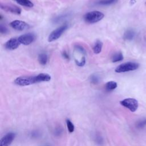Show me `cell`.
Segmentation results:
<instances>
[{
	"instance_id": "d6986e66",
	"label": "cell",
	"mask_w": 146,
	"mask_h": 146,
	"mask_svg": "<svg viewBox=\"0 0 146 146\" xmlns=\"http://www.w3.org/2000/svg\"><path fill=\"white\" fill-rule=\"evenodd\" d=\"M66 125H67V129H68V132L70 133H72L75 129V127H74V125L72 123V122L70 120L67 119L66 120Z\"/></svg>"
},
{
	"instance_id": "4fadbf2b",
	"label": "cell",
	"mask_w": 146,
	"mask_h": 146,
	"mask_svg": "<svg viewBox=\"0 0 146 146\" xmlns=\"http://www.w3.org/2000/svg\"><path fill=\"white\" fill-rule=\"evenodd\" d=\"M102 47H103V43L99 40H97L94 44V46L93 47L94 52L95 54H99L102 51Z\"/></svg>"
},
{
	"instance_id": "ac0fdd59",
	"label": "cell",
	"mask_w": 146,
	"mask_h": 146,
	"mask_svg": "<svg viewBox=\"0 0 146 146\" xmlns=\"http://www.w3.org/2000/svg\"><path fill=\"white\" fill-rule=\"evenodd\" d=\"M146 125V119L143 118L139 120L136 123V127L137 128L141 129L145 127Z\"/></svg>"
},
{
	"instance_id": "603a6c76",
	"label": "cell",
	"mask_w": 146,
	"mask_h": 146,
	"mask_svg": "<svg viewBox=\"0 0 146 146\" xmlns=\"http://www.w3.org/2000/svg\"><path fill=\"white\" fill-rule=\"evenodd\" d=\"M0 31H1V33H2V34H6L7 32V29L6 27H5V26H2V25H1L0 26Z\"/></svg>"
},
{
	"instance_id": "2e32d148",
	"label": "cell",
	"mask_w": 146,
	"mask_h": 146,
	"mask_svg": "<svg viewBox=\"0 0 146 146\" xmlns=\"http://www.w3.org/2000/svg\"><path fill=\"white\" fill-rule=\"evenodd\" d=\"M48 60L47 55L45 53H41L38 55V61L42 65H46Z\"/></svg>"
},
{
	"instance_id": "8992f818",
	"label": "cell",
	"mask_w": 146,
	"mask_h": 146,
	"mask_svg": "<svg viewBox=\"0 0 146 146\" xmlns=\"http://www.w3.org/2000/svg\"><path fill=\"white\" fill-rule=\"evenodd\" d=\"M21 44L24 45H29L35 41L36 39V36L34 34L29 33L21 35L18 38Z\"/></svg>"
},
{
	"instance_id": "52a82bcc",
	"label": "cell",
	"mask_w": 146,
	"mask_h": 146,
	"mask_svg": "<svg viewBox=\"0 0 146 146\" xmlns=\"http://www.w3.org/2000/svg\"><path fill=\"white\" fill-rule=\"evenodd\" d=\"M10 25L14 29L19 31H23L30 28L29 24L20 20H14L10 22Z\"/></svg>"
},
{
	"instance_id": "5bb4252c",
	"label": "cell",
	"mask_w": 146,
	"mask_h": 146,
	"mask_svg": "<svg viewBox=\"0 0 146 146\" xmlns=\"http://www.w3.org/2000/svg\"><path fill=\"white\" fill-rule=\"evenodd\" d=\"M21 6L27 7H33L34 6L33 3L30 0H14Z\"/></svg>"
},
{
	"instance_id": "cb8c5ba5",
	"label": "cell",
	"mask_w": 146,
	"mask_h": 146,
	"mask_svg": "<svg viewBox=\"0 0 146 146\" xmlns=\"http://www.w3.org/2000/svg\"><path fill=\"white\" fill-rule=\"evenodd\" d=\"M62 56H63V57L64 58H65V59H67V60H68V59H70L68 54L67 52H66V51H63V52H62Z\"/></svg>"
},
{
	"instance_id": "484cf974",
	"label": "cell",
	"mask_w": 146,
	"mask_h": 146,
	"mask_svg": "<svg viewBox=\"0 0 146 146\" xmlns=\"http://www.w3.org/2000/svg\"><path fill=\"white\" fill-rule=\"evenodd\" d=\"M145 5H146V2H145Z\"/></svg>"
},
{
	"instance_id": "9a60e30c",
	"label": "cell",
	"mask_w": 146,
	"mask_h": 146,
	"mask_svg": "<svg viewBox=\"0 0 146 146\" xmlns=\"http://www.w3.org/2000/svg\"><path fill=\"white\" fill-rule=\"evenodd\" d=\"M117 87V84L116 82H114V81L108 82L105 85L106 89L108 91H112L115 88H116Z\"/></svg>"
},
{
	"instance_id": "5b68a950",
	"label": "cell",
	"mask_w": 146,
	"mask_h": 146,
	"mask_svg": "<svg viewBox=\"0 0 146 146\" xmlns=\"http://www.w3.org/2000/svg\"><path fill=\"white\" fill-rule=\"evenodd\" d=\"M67 28H68V25L67 24H64L60 26L59 27L56 29L54 31H52L48 37V41L49 42H51L58 39L60 37V36L66 30Z\"/></svg>"
},
{
	"instance_id": "9c48e42d",
	"label": "cell",
	"mask_w": 146,
	"mask_h": 146,
	"mask_svg": "<svg viewBox=\"0 0 146 146\" xmlns=\"http://www.w3.org/2000/svg\"><path fill=\"white\" fill-rule=\"evenodd\" d=\"M21 43L19 42V40L17 38H13L7 40L5 44V47L9 50H14L17 48Z\"/></svg>"
},
{
	"instance_id": "ba28073f",
	"label": "cell",
	"mask_w": 146,
	"mask_h": 146,
	"mask_svg": "<svg viewBox=\"0 0 146 146\" xmlns=\"http://www.w3.org/2000/svg\"><path fill=\"white\" fill-rule=\"evenodd\" d=\"M15 137V133L12 132H8L3 136L0 141V146H10Z\"/></svg>"
},
{
	"instance_id": "6da1fadb",
	"label": "cell",
	"mask_w": 146,
	"mask_h": 146,
	"mask_svg": "<svg viewBox=\"0 0 146 146\" xmlns=\"http://www.w3.org/2000/svg\"><path fill=\"white\" fill-rule=\"evenodd\" d=\"M14 82L15 84L19 86H26L38 83L36 75L19 76L17 78Z\"/></svg>"
},
{
	"instance_id": "e0dca14e",
	"label": "cell",
	"mask_w": 146,
	"mask_h": 146,
	"mask_svg": "<svg viewBox=\"0 0 146 146\" xmlns=\"http://www.w3.org/2000/svg\"><path fill=\"white\" fill-rule=\"evenodd\" d=\"M123 58L124 57L122 53L121 52H117L113 54V55L112 56L111 60L112 62H117L123 60Z\"/></svg>"
},
{
	"instance_id": "d4e9b609",
	"label": "cell",
	"mask_w": 146,
	"mask_h": 146,
	"mask_svg": "<svg viewBox=\"0 0 146 146\" xmlns=\"http://www.w3.org/2000/svg\"><path fill=\"white\" fill-rule=\"evenodd\" d=\"M62 132V129L60 128H58V129L56 130L55 133L56 135H60V133H61Z\"/></svg>"
},
{
	"instance_id": "30bf717a",
	"label": "cell",
	"mask_w": 146,
	"mask_h": 146,
	"mask_svg": "<svg viewBox=\"0 0 146 146\" xmlns=\"http://www.w3.org/2000/svg\"><path fill=\"white\" fill-rule=\"evenodd\" d=\"M1 8L5 11L10 12L15 14H20L21 13V9L14 5H7V4H1Z\"/></svg>"
},
{
	"instance_id": "7c38bea8",
	"label": "cell",
	"mask_w": 146,
	"mask_h": 146,
	"mask_svg": "<svg viewBox=\"0 0 146 146\" xmlns=\"http://www.w3.org/2000/svg\"><path fill=\"white\" fill-rule=\"evenodd\" d=\"M135 35V33L132 30H127L124 34L123 38L127 40H132Z\"/></svg>"
},
{
	"instance_id": "44dd1931",
	"label": "cell",
	"mask_w": 146,
	"mask_h": 146,
	"mask_svg": "<svg viewBox=\"0 0 146 146\" xmlns=\"http://www.w3.org/2000/svg\"><path fill=\"white\" fill-rule=\"evenodd\" d=\"M90 80L91 83L95 84L99 83V78L97 75H91L90 77Z\"/></svg>"
},
{
	"instance_id": "ffe728a7",
	"label": "cell",
	"mask_w": 146,
	"mask_h": 146,
	"mask_svg": "<svg viewBox=\"0 0 146 146\" xmlns=\"http://www.w3.org/2000/svg\"><path fill=\"white\" fill-rule=\"evenodd\" d=\"M117 0H101L98 3L100 5H110L117 2Z\"/></svg>"
},
{
	"instance_id": "3957f363",
	"label": "cell",
	"mask_w": 146,
	"mask_h": 146,
	"mask_svg": "<svg viewBox=\"0 0 146 146\" xmlns=\"http://www.w3.org/2000/svg\"><path fill=\"white\" fill-rule=\"evenodd\" d=\"M139 67V64L136 62H128L119 65L115 68V72L117 73L128 72L137 70Z\"/></svg>"
},
{
	"instance_id": "7a4b0ae2",
	"label": "cell",
	"mask_w": 146,
	"mask_h": 146,
	"mask_svg": "<svg viewBox=\"0 0 146 146\" xmlns=\"http://www.w3.org/2000/svg\"><path fill=\"white\" fill-rule=\"evenodd\" d=\"M104 14L99 11H92L84 15V21L88 23H95L104 18Z\"/></svg>"
},
{
	"instance_id": "7402d4cb",
	"label": "cell",
	"mask_w": 146,
	"mask_h": 146,
	"mask_svg": "<svg viewBox=\"0 0 146 146\" xmlns=\"http://www.w3.org/2000/svg\"><path fill=\"white\" fill-rule=\"evenodd\" d=\"M95 138V141H96V143H98V144H99L100 145H101L103 143V139H102V137L100 135H96Z\"/></svg>"
},
{
	"instance_id": "8fae6325",
	"label": "cell",
	"mask_w": 146,
	"mask_h": 146,
	"mask_svg": "<svg viewBox=\"0 0 146 146\" xmlns=\"http://www.w3.org/2000/svg\"><path fill=\"white\" fill-rule=\"evenodd\" d=\"M38 83L42 82H48L51 80V76L47 73H40L36 75Z\"/></svg>"
},
{
	"instance_id": "277c9868",
	"label": "cell",
	"mask_w": 146,
	"mask_h": 146,
	"mask_svg": "<svg viewBox=\"0 0 146 146\" xmlns=\"http://www.w3.org/2000/svg\"><path fill=\"white\" fill-rule=\"evenodd\" d=\"M120 103L123 107L128 108L131 112H135L137 110L139 104L136 99L133 98H126L120 102Z\"/></svg>"
}]
</instances>
